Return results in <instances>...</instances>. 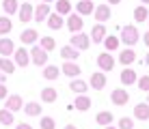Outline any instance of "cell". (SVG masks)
I'll list each match as a JSON object with an SVG mask.
<instances>
[{
	"instance_id": "obj_26",
	"label": "cell",
	"mask_w": 149,
	"mask_h": 129,
	"mask_svg": "<svg viewBox=\"0 0 149 129\" xmlns=\"http://www.w3.org/2000/svg\"><path fill=\"white\" fill-rule=\"evenodd\" d=\"M58 73H61V69L56 65H45L43 67V77H45V80H50V82H54L56 77H58Z\"/></svg>"
},
{
	"instance_id": "obj_41",
	"label": "cell",
	"mask_w": 149,
	"mask_h": 129,
	"mask_svg": "<svg viewBox=\"0 0 149 129\" xmlns=\"http://www.w3.org/2000/svg\"><path fill=\"white\" fill-rule=\"evenodd\" d=\"M15 129H33V127H30V125H28V123H19V125H17V127H15Z\"/></svg>"
},
{
	"instance_id": "obj_10",
	"label": "cell",
	"mask_w": 149,
	"mask_h": 129,
	"mask_svg": "<svg viewBox=\"0 0 149 129\" xmlns=\"http://www.w3.org/2000/svg\"><path fill=\"white\" fill-rule=\"evenodd\" d=\"M22 97L19 95H9L7 99H4V110H9V112H17V110H22Z\"/></svg>"
},
{
	"instance_id": "obj_17",
	"label": "cell",
	"mask_w": 149,
	"mask_h": 129,
	"mask_svg": "<svg viewBox=\"0 0 149 129\" xmlns=\"http://www.w3.org/2000/svg\"><path fill=\"white\" fill-rule=\"evenodd\" d=\"M15 69H17V67H15V63H13L11 58H7V56H0V71H2L4 75H13Z\"/></svg>"
},
{
	"instance_id": "obj_6",
	"label": "cell",
	"mask_w": 149,
	"mask_h": 129,
	"mask_svg": "<svg viewBox=\"0 0 149 129\" xmlns=\"http://www.w3.org/2000/svg\"><path fill=\"white\" fill-rule=\"evenodd\" d=\"M110 101L115 103V106H125V103L130 101V92L125 88H115L110 92Z\"/></svg>"
},
{
	"instance_id": "obj_5",
	"label": "cell",
	"mask_w": 149,
	"mask_h": 129,
	"mask_svg": "<svg viewBox=\"0 0 149 129\" xmlns=\"http://www.w3.org/2000/svg\"><path fill=\"white\" fill-rule=\"evenodd\" d=\"M91 15H95V19H97V24H104V22H108L110 19V4H97V7L93 9V13Z\"/></svg>"
},
{
	"instance_id": "obj_4",
	"label": "cell",
	"mask_w": 149,
	"mask_h": 129,
	"mask_svg": "<svg viewBox=\"0 0 149 129\" xmlns=\"http://www.w3.org/2000/svg\"><path fill=\"white\" fill-rule=\"evenodd\" d=\"M97 67H100L102 71H112L115 69V58H112V54L110 52H102L100 56H97Z\"/></svg>"
},
{
	"instance_id": "obj_1",
	"label": "cell",
	"mask_w": 149,
	"mask_h": 129,
	"mask_svg": "<svg viewBox=\"0 0 149 129\" xmlns=\"http://www.w3.org/2000/svg\"><path fill=\"white\" fill-rule=\"evenodd\" d=\"M138 39H141V34H138V28L136 26H125V28H121V37L119 41L123 45H127V48H134L138 43Z\"/></svg>"
},
{
	"instance_id": "obj_34",
	"label": "cell",
	"mask_w": 149,
	"mask_h": 129,
	"mask_svg": "<svg viewBox=\"0 0 149 129\" xmlns=\"http://www.w3.org/2000/svg\"><path fill=\"white\" fill-rule=\"evenodd\" d=\"M0 123H2V125H13V123H15V116H13V112H9V110H4V108H2V110H0Z\"/></svg>"
},
{
	"instance_id": "obj_35",
	"label": "cell",
	"mask_w": 149,
	"mask_h": 129,
	"mask_svg": "<svg viewBox=\"0 0 149 129\" xmlns=\"http://www.w3.org/2000/svg\"><path fill=\"white\" fill-rule=\"evenodd\" d=\"M2 9H4V13H17V9H19V4H17V0H2Z\"/></svg>"
},
{
	"instance_id": "obj_37",
	"label": "cell",
	"mask_w": 149,
	"mask_h": 129,
	"mask_svg": "<svg viewBox=\"0 0 149 129\" xmlns=\"http://www.w3.org/2000/svg\"><path fill=\"white\" fill-rule=\"evenodd\" d=\"M117 129H134V121H132L130 116H121V118H119V125H117Z\"/></svg>"
},
{
	"instance_id": "obj_9",
	"label": "cell",
	"mask_w": 149,
	"mask_h": 129,
	"mask_svg": "<svg viewBox=\"0 0 149 129\" xmlns=\"http://www.w3.org/2000/svg\"><path fill=\"white\" fill-rule=\"evenodd\" d=\"M13 56H15V60H13L15 67H26V65H30V56H28L26 48H15Z\"/></svg>"
},
{
	"instance_id": "obj_12",
	"label": "cell",
	"mask_w": 149,
	"mask_h": 129,
	"mask_svg": "<svg viewBox=\"0 0 149 129\" xmlns=\"http://www.w3.org/2000/svg\"><path fill=\"white\" fill-rule=\"evenodd\" d=\"M61 71H63L67 77H80V71H82V69H80L78 63H74V60H67V63L61 67Z\"/></svg>"
},
{
	"instance_id": "obj_15",
	"label": "cell",
	"mask_w": 149,
	"mask_h": 129,
	"mask_svg": "<svg viewBox=\"0 0 149 129\" xmlns=\"http://www.w3.org/2000/svg\"><path fill=\"white\" fill-rule=\"evenodd\" d=\"M37 39H39V34H37V30H33V28L22 30V34H19V41H22L24 45H35Z\"/></svg>"
},
{
	"instance_id": "obj_3",
	"label": "cell",
	"mask_w": 149,
	"mask_h": 129,
	"mask_svg": "<svg viewBox=\"0 0 149 129\" xmlns=\"http://www.w3.org/2000/svg\"><path fill=\"white\" fill-rule=\"evenodd\" d=\"M69 45L76 48V50H89L91 48V39H89V34H84V32H76V34H71Z\"/></svg>"
},
{
	"instance_id": "obj_18",
	"label": "cell",
	"mask_w": 149,
	"mask_h": 129,
	"mask_svg": "<svg viewBox=\"0 0 149 129\" xmlns=\"http://www.w3.org/2000/svg\"><path fill=\"white\" fill-rule=\"evenodd\" d=\"M15 52V45H13V41L11 39H7V37H0V56H11Z\"/></svg>"
},
{
	"instance_id": "obj_45",
	"label": "cell",
	"mask_w": 149,
	"mask_h": 129,
	"mask_svg": "<svg viewBox=\"0 0 149 129\" xmlns=\"http://www.w3.org/2000/svg\"><path fill=\"white\" fill-rule=\"evenodd\" d=\"M65 129H78L76 125H65Z\"/></svg>"
},
{
	"instance_id": "obj_28",
	"label": "cell",
	"mask_w": 149,
	"mask_h": 129,
	"mask_svg": "<svg viewBox=\"0 0 149 129\" xmlns=\"http://www.w3.org/2000/svg\"><path fill=\"white\" fill-rule=\"evenodd\" d=\"M22 110L26 112V116H41V106L37 101H30L26 106H22Z\"/></svg>"
},
{
	"instance_id": "obj_27",
	"label": "cell",
	"mask_w": 149,
	"mask_h": 129,
	"mask_svg": "<svg viewBox=\"0 0 149 129\" xmlns=\"http://www.w3.org/2000/svg\"><path fill=\"white\" fill-rule=\"evenodd\" d=\"M63 17H61V15L58 13H50L48 15V26H50V28H52V30H61V28H63Z\"/></svg>"
},
{
	"instance_id": "obj_44",
	"label": "cell",
	"mask_w": 149,
	"mask_h": 129,
	"mask_svg": "<svg viewBox=\"0 0 149 129\" xmlns=\"http://www.w3.org/2000/svg\"><path fill=\"white\" fill-rule=\"evenodd\" d=\"M121 0H106V4H119Z\"/></svg>"
},
{
	"instance_id": "obj_2",
	"label": "cell",
	"mask_w": 149,
	"mask_h": 129,
	"mask_svg": "<svg viewBox=\"0 0 149 129\" xmlns=\"http://www.w3.org/2000/svg\"><path fill=\"white\" fill-rule=\"evenodd\" d=\"M28 56H30V60H33V65H37V67L48 65V52L41 48V45H33L30 52H28Z\"/></svg>"
},
{
	"instance_id": "obj_38",
	"label": "cell",
	"mask_w": 149,
	"mask_h": 129,
	"mask_svg": "<svg viewBox=\"0 0 149 129\" xmlns=\"http://www.w3.org/2000/svg\"><path fill=\"white\" fill-rule=\"evenodd\" d=\"M56 123L52 116H41V129H54Z\"/></svg>"
},
{
	"instance_id": "obj_33",
	"label": "cell",
	"mask_w": 149,
	"mask_h": 129,
	"mask_svg": "<svg viewBox=\"0 0 149 129\" xmlns=\"http://www.w3.org/2000/svg\"><path fill=\"white\" fill-rule=\"evenodd\" d=\"M95 121H97V125H102V127L112 125V114H110V112H106V110H102L100 114L95 116Z\"/></svg>"
},
{
	"instance_id": "obj_23",
	"label": "cell",
	"mask_w": 149,
	"mask_h": 129,
	"mask_svg": "<svg viewBox=\"0 0 149 129\" xmlns=\"http://www.w3.org/2000/svg\"><path fill=\"white\" fill-rule=\"evenodd\" d=\"M102 43H104L106 52H115V50H117V48L121 45V41H119V37H115V34H106Z\"/></svg>"
},
{
	"instance_id": "obj_42",
	"label": "cell",
	"mask_w": 149,
	"mask_h": 129,
	"mask_svg": "<svg viewBox=\"0 0 149 129\" xmlns=\"http://www.w3.org/2000/svg\"><path fill=\"white\" fill-rule=\"evenodd\" d=\"M143 43H145V48H149V32H145V37H143Z\"/></svg>"
},
{
	"instance_id": "obj_8",
	"label": "cell",
	"mask_w": 149,
	"mask_h": 129,
	"mask_svg": "<svg viewBox=\"0 0 149 129\" xmlns=\"http://www.w3.org/2000/svg\"><path fill=\"white\" fill-rule=\"evenodd\" d=\"M82 26H84V22H82V15H78V13H69V17H67V28L71 30V34L80 32Z\"/></svg>"
},
{
	"instance_id": "obj_30",
	"label": "cell",
	"mask_w": 149,
	"mask_h": 129,
	"mask_svg": "<svg viewBox=\"0 0 149 129\" xmlns=\"http://www.w3.org/2000/svg\"><path fill=\"white\" fill-rule=\"evenodd\" d=\"M56 13L63 17V15H69L71 13V2L69 0H56Z\"/></svg>"
},
{
	"instance_id": "obj_46",
	"label": "cell",
	"mask_w": 149,
	"mask_h": 129,
	"mask_svg": "<svg viewBox=\"0 0 149 129\" xmlns=\"http://www.w3.org/2000/svg\"><path fill=\"white\" fill-rule=\"evenodd\" d=\"M145 65L149 67V52H147V56H145Z\"/></svg>"
},
{
	"instance_id": "obj_32",
	"label": "cell",
	"mask_w": 149,
	"mask_h": 129,
	"mask_svg": "<svg viewBox=\"0 0 149 129\" xmlns=\"http://www.w3.org/2000/svg\"><path fill=\"white\" fill-rule=\"evenodd\" d=\"M147 17H149V11H147L145 4H141V7H136V9H134V19H136L138 24L147 22Z\"/></svg>"
},
{
	"instance_id": "obj_52",
	"label": "cell",
	"mask_w": 149,
	"mask_h": 129,
	"mask_svg": "<svg viewBox=\"0 0 149 129\" xmlns=\"http://www.w3.org/2000/svg\"><path fill=\"white\" fill-rule=\"evenodd\" d=\"M28 2H30V0H28Z\"/></svg>"
},
{
	"instance_id": "obj_13",
	"label": "cell",
	"mask_w": 149,
	"mask_h": 129,
	"mask_svg": "<svg viewBox=\"0 0 149 129\" xmlns=\"http://www.w3.org/2000/svg\"><path fill=\"white\" fill-rule=\"evenodd\" d=\"M89 86L91 88H95V90H102L106 86V75H104V71H95L93 75H91V80H89Z\"/></svg>"
},
{
	"instance_id": "obj_50",
	"label": "cell",
	"mask_w": 149,
	"mask_h": 129,
	"mask_svg": "<svg viewBox=\"0 0 149 129\" xmlns=\"http://www.w3.org/2000/svg\"><path fill=\"white\" fill-rule=\"evenodd\" d=\"M147 103H149V92H147Z\"/></svg>"
},
{
	"instance_id": "obj_19",
	"label": "cell",
	"mask_w": 149,
	"mask_h": 129,
	"mask_svg": "<svg viewBox=\"0 0 149 129\" xmlns=\"http://www.w3.org/2000/svg\"><path fill=\"white\" fill-rule=\"evenodd\" d=\"M104 37H106V26H104V24H95L93 30H91V37H89V39L95 41V43H102Z\"/></svg>"
},
{
	"instance_id": "obj_39",
	"label": "cell",
	"mask_w": 149,
	"mask_h": 129,
	"mask_svg": "<svg viewBox=\"0 0 149 129\" xmlns=\"http://www.w3.org/2000/svg\"><path fill=\"white\" fill-rule=\"evenodd\" d=\"M136 84H138V88H141V90L149 92V75H143V77H138V80H136Z\"/></svg>"
},
{
	"instance_id": "obj_48",
	"label": "cell",
	"mask_w": 149,
	"mask_h": 129,
	"mask_svg": "<svg viewBox=\"0 0 149 129\" xmlns=\"http://www.w3.org/2000/svg\"><path fill=\"white\" fill-rule=\"evenodd\" d=\"M141 4H145V7H147V4H149V0H141Z\"/></svg>"
},
{
	"instance_id": "obj_47",
	"label": "cell",
	"mask_w": 149,
	"mask_h": 129,
	"mask_svg": "<svg viewBox=\"0 0 149 129\" xmlns=\"http://www.w3.org/2000/svg\"><path fill=\"white\" fill-rule=\"evenodd\" d=\"M104 129H117V127H115V125H106Z\"/></svg>"
},
{
	"instance_id": "obj_14",
	"label": "cell",
	"mask_w": 149,
	"mask_h": 129,
	"mask_svg": "<svg viewBox=\"0 0 149 129\" xmlns=\"http://www.w3.org/2000/svg\"><path fill=\"white\" fill-rule=\"evenodd\" d=\"M50 13H52V11H50V4L41 2L39 7H35L33 19H35V22H43V19H48V15H50Z\"/></svg>"
},
{
	"instance_id": "obj_22",
	"label": "cell",
	"mask_w": 149,
	"mask_h": 129,
	"mask_svg": "<svg viewBox=\"0 0 149 129\" xmlns=\"http://www.w3.org/2000/svg\"><path fill=\"white\" fill-rule=\"evenodd\" d=\"M41 99H43V103H54L58 99V92H56V88H52V86H45V88L41 90Z\"/></svg>"
},
{
	"instance_id": "obj_43",
	"label": "cell",
	"mask_w": 149,
	"mask_h": 129,
	"mask_svg": "<svg viewBox=\"0 0 149 129\" xmlns=\"http://www.w3.org/2000/svg\"><path fill=\"white\" fill-rule=\"evenodd\" d=\"M4 80H7V75H4L2 71H0V84H4Z\"/></svg>"
},
{
	"instance_id": "obj_51",
	"label": "cell",
	"mask_w": 149,
	"mask_h": 129,
	"mask_svg": "<svg viewBox=\"0 0 149 129\" xmlns=\"http://www.w3.org/2000/svg\"><path fill=\"white\" fill-rule=\"evenodd\" d=\"M147 22H149V17H147Z\"/></svg>"
},
{
	"instance_id": "obj_49",
	"label": "cell",
	"mask_w": 149,
	"mask_h": 129,
	"mask_svg": "<svg viewBox=\"0 0 149 129\" xmlns=\"http://www.w3.org/2000/svg\"><path fill=\"white\" fill-rule=\"evenodd\" d=\"M41 2H45V4H50V2H54V0H41Z\"/></svg>"
},
{
	"instance_id": "obj_36",
	"label": "cell",
	"mask_w": 149,
	"mask_h": 129,
	"mask_svg": "<svg viewBox=\"0 0 149 129\" xmlns=\"http://www.w3.org/2000/svg\"><path fill=\"white\" fill-rule=\"evenodd\" d=\"M41 48H43L45 52H52V50L56 48V41H54V37H43V39H41Z\"/></svg>"
},
{
	"instance_id": "obj_25",
	"label": "cell",
	"mask_w": 149,
	"mask_h": 129,
	"mask_svg": "<svg viewBox=\"0 0 149 129\" xmlns=\"http://www.w3.org/2000/svg\"><path fill=\"white\" fill-rule=\"evenodd\" d=\"M78 54H80V50L71 48V45L61 48V58H65V60H78Z\"/></svg>"
},
{
	"instance_id": "obj_20",
	"label": "cell",
	"mask_w": 149,
	"mask_h": 129,
	"mask_svg": "<svg viewBox=\"0 0 149 129\" xmlns=\"http://www.w3.org/2000/svg\"><path fill=\"white\" fill-rule=\"evenodd\" d=\"M134 116L138 121H149V103H136L134 106Z\"/></svg>"
},
{
	"instance_id": "obj_40",
	"label": "cell",
	"mask_w": 149,
	"mask_h": 129,
	"mask_svg": "<svg viewBox=\"0 0 149 129\" xmlns=\"http://www.w3.org/2000/svg\"><path fill=\"white\" fill-rule=\"evenodd\" d=\"M9 97V90H7V86L4 84H0V99H7Z\"/></svg>"
},
{
	"instance_id": "obj_24",
	"label": "cell",
	"mask_w": 149,
	"mask_h": 129,
	"mask_svg": "<svg viewBox=\"0 0 149 129\" xmlns=\"http://www.w3.org/2000/svg\"><path fill=\"white\" fill-rule=\"evenodd\" d=\"M74 108H76L78 112H86V110L91 108V99H89L86 95H78V99L74 101Z\"/></svg>"
},
{
	"instance_id": "obj_11",
	"label": "cell",
	"mask_w": 149,
	"mask_h": 129,
	"mask_svg": "<svg viewBox=\"0 0 149 129\" xmlns=\"http://www.w3.org/2000/svg\"><path fill=\"white\" fill-rule=\"evenodd\" d=\"M119 80H121V84H123V86H130V84H136L138 75H136V71L132 69V67H125V69L121 71Z\"/></svg>"
},
{
	"instance_id": "obj_31",
	"label": "cell",
	"mask_w": 149,
	"mask_h": 129,
	"mask_svg": "<svg viewBox=\"0 0 149 129\" xmlns=\"http://www.w3.org/2000/svg\"><path fill=\"white\" fill-rule=\"evenodd\" d=\"M69 88L74 90L76 95H84V92H86V88H89V84H86V82H82L80 77H78V80H74V82L69 84Z\"/></svg>"
},
{
	"instance_id": "obj_7",
	"label": "cell",
	"mask_w": 149,
	"mask_h": 129,
	"mask_svg": "<svg viewBox=\"0 0 149 129\" xmlns=\"http://www.w3.org/2000/svg\"><path fill=\"white\" fill-rule=\"evenodd\" d=\"M33 13H35V7L28 2V0L17 9V15H19V22H22V24H28L30 19H33Z\"/></svg>"
},
{
	"instance_id": "obj_29",
	"label": "cell",
	"mask_w": 149,
	"mask_h": 129,
	"mask_svg": "<svg viewBox=\"0 0 149 129\" xmlns=\"http://www.w3.org/2000/svg\"><path fill=\"white\" fill-rule=\"evenodd\" d=\"M13 30V22L9 15H4V17H0V37H4V34H9Z\"/></svg>"
},
{
	"instance_id": "obj_16",
	"label": "cell",
	"mask_w": 149,
	"mask_h": 129,
	"mask_svg": "<svg viewBox=\"0 0 149 129\" xmlns=\"http://www.w3.org/2000/svg\"><path fill=\"white\" fill-rule=\"evenodd\" d=\"M136 60V52L132 50V48H125V50H121V54H119V63L121 65H125V67H130L132 63Z\"/></svg>"
},
{
	"instance_id": "obj_21",
	"label": "cell",
	"mask_w": 149,
	"mask_h": 129,
	"mask_svg": "<svg viewBox=\"0 0 149 129\" xmlns=\"http://www.w3.org/2000/svg\"><path fill=\"white\" fill-rule=\"evenodd\" d=\"M95 9V4L91 2V0H80L78 4H76V13L78 15H91Z\"/></svg>"
}]
</instances>
